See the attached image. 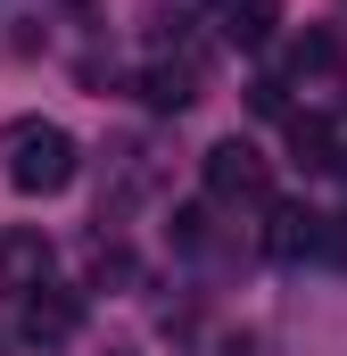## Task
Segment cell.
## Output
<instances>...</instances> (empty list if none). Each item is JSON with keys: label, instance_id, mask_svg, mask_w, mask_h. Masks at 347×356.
<instances>
[{"label": "cell", "instance_id": "cell-11", "mask_svg": "<svg viewBox=\"0 0 347 356\" xmlns=\"http://www.w3.org/2000/svg\"><path fill=\"white\" fill-rule=\"evenodd\" d=\"M223 356H257V340H223Z\"/></svg>", "mask_w": 347, "mask_h": 356}, {"label": "cell", "instance_id": "cell-1", "mask_svg": "<svg viewBox=\"0 0 347 356\" xmlns=\"http://www.w3.org/2000/svg\"><path fill=\"white\" fill-rule=\"evenodd\" d=\"M0 149H8V182H17L25 199H58V191L75 182V133H67V124L17 116V124L0 133Z\"/></svg>", "mask_w": 347, "mask_h": 356}, {"label": "cell", "instance_id": "cell-7", "mask_svg": "<svg viewBox=\"0 0 347 356\" xmlns=\"http://www.w3.org/2000/svg\"><path fill=\"white\" fill-rule=\"evenodd\" d=\"M141 99H149L158 116H182V108L198 99V75H190V67H149V75H141Z\"/></svg>", "mask_w": 347, "mask_h": 356}, {"label": "cell", "instance_id": "cell-8", "mask_svg": "<svg viewBox=\"0 0 347 356\" xmlns=\"http://www.w3.org/2000/svg\"><path fill=\"white\" fill-rule=\"evenodd\" d=\"M289 149H298V158H306V166H339V124H331V116H289Z\"/></svg>", "mask_w": 347, "mask_h": 356}, {"label": "cell", "instance_id": "cell-9", "mask_svg": "<svg viewBox=\"0 0 347 356\" xmlns=\"http://www.w3.org/2000/svg\"><path fill=\"white\" fill-rule=\"evenodd\" d=\"M273 25H281V0H223V33L232 42H273Z\"/></svg>", "mask_w": 347, "mask_h": 356}, {"label": "cell", "instance_id": "cell-10", "mask_svg": "<svg viewBox=\"0 0 347 356\" xmlns=\"http://www.w3.org/2000/svg\"><path fill=\"white\" fill-rule=\"evenodd\" d=\"M174 232H182V249H198V241H207V207H182V216H174Z\"/></svg>", "mask_w": 347, "mask_h": 356}, {"label": "cell", "instance_id": "cell-3", "mask_svg": "<svg viewBox=\"0 0 347 356\" xmlns=\"http://www.w3.org/2000/svg\"><path fill=\"white\" fill-rule=\"evenodd\" d=\"M17 332H25L33 348H58V340L83 332V298L58 290V282H42V290H25V307H17Z\"/></svg>", "mask_w": 347, "mask_h": 356}, {"label": "cell", "instance_id": "cell-2", "mask_svg": "<svg viewBox=\"0 0 347 356\" xmlns=\"http://www.w3.org/2000/svg\"><path fill=\"white\" fill-rule=\"evenodd\" d=\"M207 199H223V207H264L273 199V175H264V158L248 141H215L207 149Z\"/></svg>", "mask_w": 347, "mask_h": 356}, {"label": "cell", "instance_id": "cell-5", "mask_svg": "<svg viewBox=\"0 0 347 356\" xmlns=\"http://www.w3.org/2000/svg\"><path fill=\"white\" fill-rule=\"evenodd\" d=\"M0 282H8V290H42V282H50V241H42V232H8V241H0Z\"/></svg>", "mask_w": 347, "mask_h": 356}, {"label": "cell", "instance_id": "cell-6", "mask_svg": "<svg viewBox=\"0 0 347 356\" xmlns=\"http://www.w3.org/2000/svg\"><path fill=\"white\" fill-rule=\"evenodd\" d=\"M339 67H347V42L331 25H306V33L289 42V75H339Z\"/></svg>", "mask_w": 347, "mask_h": 356}, {"label": "cell", "instance_id": "cell-4", "mask_svg": "<svg viewBox=\"0 0 347 356\" xmlns=\"http://www.w3.org/2000/svg\"><path fill=\"white\" fill-rule=\"evenodd\" d=\"M264 249H273V257H289V266H298V257H323V216H314V207H273Z\"/></svg>", "mask_w": 347, "mask_h": 356}]
</instances>
